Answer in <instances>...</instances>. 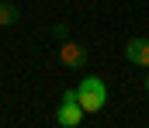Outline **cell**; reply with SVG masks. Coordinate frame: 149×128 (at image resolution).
<instances>
[{"label":"cell","instance_id":"6da1fadb","mask_svg":"<svg viewBox=\"0 0 149 128\" xmlns=\"http://www.w3.org/2000/svg\"><path fill=\"white\" fill-rule=\"evenodd\" d=\"M73 90H76V100H80L83 114H97V111L108 104V86H104L101 76H83Z\"/></svg>","mask_w":149,"mask_h":128},{"label":"cell","instance_id":"7a4b0ae2","mask_svg":"<svg viewBox=\"0 0 149 128\" xmlns=\"http://www.w3.org/2000/svg\"><path fill=\"white\" fill-rule=\"evenodd\" d=\"M56 121L63 128H76L83 121V107H80V100H76V90H66V93H63V104H59V111H56Z\"/></svg>","mask_w":149,"mask_h":128},{"label":"cell","instance_id":"3957f363","mask_svg":"<svg viewBox=\"0 0 149 128\" xmlns=\"http://www.w3.org/2000/svg\"><path fill=\"white\" fill-rule=\"evenodd\" d=\"M59 62H63L66 69H83V66H87V48L80 42L63 38V42H59Z\"/></svg>","mask_w":149,"mask_h":128},{"label":"cell","instance_id":"277c9868","mask_svg":"<svg viewBox=\"0 0 149 128\" xmlns=\"http://www.w3.org/2000/svg\"><path fill=\"white\" fill-rule=\"evenodd\" d=\"M125 59L132 66H146L149 69V38H132L125 45Z\"/></svg>","mask_w":149,"mask_h":128},{"label":"cell","instance_id":"5b68a950","mask_svg":"<svg viewBox=\"0 0 149 128\" xmlns=\"http://www.w3.org/2000/svg\"><path fill=\"white\" fill-rule=\"evenodd\" d=\"M17 17H21L17 3H7V0H0V28H7V24H17Z\"/></svg>","mask_w":149,"mask_h":128},{"label":"cell","instance_id":"8992f818","mask_svg":"<svg viewBox=\"0 0 149 128\" xmlns=\"http://www.w3.org/2000/svg\"><path fill=\"white\" fill-rule=\"evenodd\" d=\"M52 35L63 42V38H70V28H66V24H56V28H52Z\"/></svg>","mask_w":149,"mask_h":128},{"label":"cell","instance_id":"52a82bcc","mask_svg":"<svg viewBox=\"0 0 149 128\" xmlns=\"http://www.w3.org/2000/svg\"><path fill=\"white\" fill-rule=\"evenodd\" d=\"M142 86H146V93H149V76H146V83H142Z\"/></svg>","mask_w":149,"mask_h":128}]
</instances>
